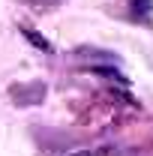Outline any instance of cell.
<instances>
[{
  "instance_id": "2",
  "label": "cell",
  "mask_w": 153,
  "mask_h": 156,
  "mask_svg": "<svg viewBox=\"0 0 153 156\" xmlns=\"http://www.w3.org/2000/svg\"><path fill=\"white\" fill-rule=\"evenodd\" d=\"M18 30H21V36L27 39V42H30L33 48H39V51H51V42H48L45 36H39V33L33 30V27H27V24H21Z\"/></svg>"
},
{
  "instance_id": "4",
  "label": "cell",
  "mask_w": 153,
  "mask_h": 156,
  "mask_svg": "<svg viewBox=\"0 0 153 156\" xmlns=\"http://www.w3.org/2000/svg\"><path fill=\"white\" fill-rule=\"evenodd\" d=\"M33 9H54V6H60L63 0H27Z\"/></svg>"
},
{
  "instance_id": "3",
  "label": "cell",
  "mask_w": 153,
  "mask_h": 156,
  "mask_svg": "<svg viewBox=\"0 0 153 156\" xmlns=\"http://www.w3.org/2000/svg\"><path fill=\"white\" fill-rule=\"evenodd\" d=\"M150 9L153 0H132V18H138L141 24H150Z\"/></svg>"
},
{
  "instance_id": "1",
  "label": "cell",
  "mask_w": 153,
  "mask_h": 156,
  "mask_svg": "<svg viewBox=\"0 0 153 156\" xmlns=\"http://www.w3.org/2000/svg\"><path fill=\"white\" fill-rule=\"evenodd\" d=\"M48 93V87L42 81H30V84H12L9 96L15 99V105H39Z\"/></svg>"
}]
</instances>
